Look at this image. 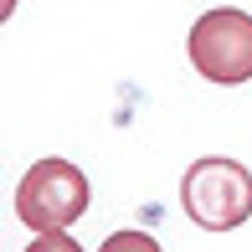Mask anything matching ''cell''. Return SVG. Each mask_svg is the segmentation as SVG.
Returning a JSON list of instances; mask_svg holds the SVG:
<instances>
[{
	"instance_id": "1",
	"label": "cell",
	"mask_w": 252,
	"mask_h": 252,
	"mask_svg": "<svg viewBox=\"0 0 252 252\" xmlns=\"http://www.w3.org/2000/svg\"><path fill=\"white\" fill-rule=\"evenodd\" d=\"M180 206L201 232H237L252 216V170L226 155H201L180 175Z\"/></svg>"
},
{
	"instance_id": "2",
	"label": "cell",
	"mask_w": 252,
	"mask_h": 252,
	"mask_svg": "<svg viewBox=\"0 0 252 252\" xmlns=\"http://www.w3.org/2000/svg\"><path fill=\"white\" fill-rule=\"evenodd\" d=\"M83 211H88V175L72 159H36L16 180V216L36 237L67 232Z\"/></svg>"
},
{
	"instance_id": "3",
	"label": "cell",
	"mask_w": 252,
	"mask_h": 252,
	"mask_svg": "<svg viewBox=\"0 0 252 252\" xmlns=\"http://www.w3.org/2000/svg\"><path fill=\"white\" fill-rule=\"evenodd\" d=\"M186 52H190V67H196L206 83H221V88L247 83L252 77V16L237 10V5L206 10L196 26H190Z\"/></svg>"
},
{
	"instance_id": "4",
	"label": "cell",
	"mask_w": 252,
	"mask_h": 252,
	"mask_svg": "<svg viewBox=\"0 0 252 252\" xmlns=\"http://www.w3.org/2000/svg\"><path fill=\"white\" fill-rule=\"evenodd\" d=\"M98 252H165V247H159L150 232H134V226H129V232L103 237V247H98Z\"/></svg>"
},
{
	"instance_id": "5",
	"label": "cell",
	"mask_w": 252,
	"mask_h": 252,
	"mask_svg": "<svg viewBox=\"0 0 252 252\" xmlns=\"http://www.w3.org/2000/svg\"><path fill=\"white\" fill-rule=\"evenodd\" d=\"M26 252H83V242H77V237H67V232H47V237H36Z\"/></svg>"
}]
</instances>
